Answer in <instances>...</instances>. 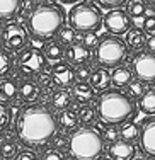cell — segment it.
Wrapping results in <instances>:
<instances>
[{
	"mask_svg": "<svg viewBox=\"0 0 155 160\" xmlns=\"http://www.w3.org/2000/svg\"><path fill=\"white\" fill-rule=\"evenodd\" d=\"M17 136L29 147H43L56 133V121L43 106H31L17 118Z\"/></svg>",
	"mask_w": 155,
	"mask_h": 160,
	"instance_id": "obj_1",
	"label": "cell"
},
{
	"mask_svg": "<svg viewBox=\"0 0 155 160\" xmlns=\"http://www.w3.org/2000/svg\"><path fill=\"white\" fill-rule=\"evenodd\" d=\"M137 111V104L130 94L121 92L119 89L104 90L97 99V114L104 123L121 124L130 119Z\"/></svg>",
	"mask_w": 155,
	"mask_h": 160,
	"instance_id": "obj_2",
	"label": "cell"
},
{
	"mask_svg": "<svg viewBox=\"0 0 155 160\" xmlns=\"http://www.w3.org/2000/svg\"><path fill=\"white\" fill-rule=\"evenodd\" d=\"M65 22V12L58 5L53 3H41L28 17V26L31 34L36 39H51L55 34L60 32Z\"/></svg>",
	"mask_w": 155,
	"mask_h": 160,
	"instance_id": "obj_3",
	"label": "cell"
},
{
	"mask_svg": "<svg viewBox=\"0 0 155 160\" xmlns=\"http://www.w3.org/2000/svg\"><path fill=\"white\" fill-rule=\"evenodd\" d=\"M68 150L73 160H97L102 155L104 138L92 128H80L70 136Z\"/></svg>",
	"mask_w": 155,
	"mask_h": 160,
	"instance_id": "obj_4",
	"label": "cell"
},
{
	"mask_svg": "<svg viewBox=\"0 0 155 160\" xmlns=\"http://www.w3.org/2000/svg\"><path fill=\"white\" fill-rule=\"evenodd\" d=\"M96 62L104 68H114L128 56V44L116 34H108L99 39L96 46Z\"/></svg>",
	"mask_w": 155,
	"mask_h": 160,
	"instance_id": "obj_5",
	"label": "cell"
},
{
	"mask_svg": "<svg viewBox=\"0 0 155 160\" xmlns=\"http://www.w3.org/2000/svg\"><path fill=\"white\" fill-rule=\"evenodd\" d=\"M68 21L75 31L85 34V32H96L101 28V24H102L104 16L99 7L82 2L78 5L72 7L70 14H68Z\"/></svg>",
	"mask_w": 155,
	"mask_h": 160,
	"instance_id": "obj_6",
	"label": "cell"
},
{
	"mask_svg": "<svg viewBox=\"0 0 155 160\" xmlns=\"http://www.w3.org/2000/svg\"><path fill=\"white\" fill-rule=\"evenodd\" d=\"M106 31L109 34H126L131 29V16L128 14V10H123L121 7L118 9H109V12H106L104 21H102Z\"/></svg>",
	"mask_w": 155,
	"mask_h": 160,
	"instance_id": "obj_7",
	"label": "cell"
},
{
	"mask_svg": "<svg viewBox=\"0 0 155 160\" xmlns=\"http://www.w3.org/2000/svg\"><path fill=\"white\" fill-rule=\"evenodd\" d=\"M133 75L143 82H155V53L140 51L133 60Z\"/></svg>",
	"mask_w": 155,
	"mask_h": 160,
	"instance_id": "obj_8",
	"label": "cell"
},
{
	"mask_svg": "<svg viewBox=\"0 0 155 160\" xmlns=\"http://www.w3.org/2000/svg\"><path fill=\"white\" fill-rule=\"evenodd\" d=\"M46 55L38 48H28L19 55V68L29 73H43V70L46 68Z\"/></svg>",
	"mask_w": 155,
	"mask_h": 160,
	"instance_id": "obj_9",
	"label": "cell"
},
{
	"mask_svg": "<svg viewBox=\"0 0 155 160\" xmlns=\"http://www.w3.org/2000/svg\"><path fill=\"white\" fill-rule=\"evenodd\" d=\"M2 41L3 46L10 51H19L26 46L28 43V32L24 31L21 24L12 22V24H7L2 31Z\"/></svg>",
	"mask_w": 155,
	"mask_h": 160,
	"instance_id": "obj_10",
	"label": "cell"
},
{
	"mask_svg": "<svg viewBox=\"0 0 155 160\" xmlns=\"http://www.w3.org/2000/svg\"><path fill=\"white\" fill-rule=\"evenodd\" d=\"M108 153L112 160H133L135 153H137V147H135L133 142H128V140L121 138L111 143Z\"/></svg>",
	"mask_w": 155,
	"mask_h": 160,
	"instance_id": "obj_11",
	"label": "cell"
},
{
	"mask_svg": "<svg viewBox=\"0 0 155 160\" xmlns=\"http://www.w3.org/2000/svg\"><path fill=\"white\" fill-rule=\"evenodd\" d=\"M51 78L62 89H67L68 85H72L75 80V70L72 68L70 63H62L58 62L55 67L51 68Z\"/></svg>",
	"mask_w": 155,
	"mask_h": 160,
	"instance_id": "obj_12",
	"label": "cell"
},
{
	"mask_svg": "<svg viewBox=\"0 0 155 160\" xmlns=\"http://www.w3.org/2000/svg\"><path fill=\"white\" fill-rule=\"evenodd\" d=\"M140 143L145 153L155 157V118L143 123L140 129Z\"/></svg>",
	"mask_w": 155,
	"mask_h": 160,
	"instance_id": "obj_13",
	"label": "cell"
},
{
	"mask_svg": "<svg viewBox=\"0 0 155 160\" xmlns=\"http://www.w3.org/2000/svg\"><path fill=\"white\" fill-rule=\"evenodd\" d=\"M65 55H67V62L70 65L78 67V65H85L90 60V48L85 46L84 43H73L67 48Z\"/></svg>",
	"mask_w": 155,
	"mask_h": 160,
	"instance_id": "obj_14",
	"label": "cell"
},
{
	"mask_svg": "<svg viewBox=\"0 0 155 160\" xmlns=\"http://www.w3.org/2000/svg\"><path fill=\"white\" fill-rule=\"evenodd\" d=\"M41 83L39 82H34V80H26L22 82L21 89H19V99L22 102H34L38 101L41 94Z\"/></svg>",
	"mask_w": 155,
	"mask_h": 160,
	"instance_id": "obj_15",
	"label": "cell"
},
{
	"mask_svg": "<svg viewBox=\"0 0 155 160\" xmlns=\"http://www.w3.org/2000/svg\"><path fill=\"white\" fill-rule=\"evenodd\" d=\"M90 85L94 87L96 90L99 92H104V90L109 89V85L112 83L111 80V73L102 67V68H97V70H92V75H90Z\"/></svg>",
	"mask_w": 155,
	"mask_h": 160,
	"instance_id": "obj_16",
	"label": "cell"
},
{
	"mask_svg": "<svg viewBox=\"0 0 155 160\" xmlns=\"http://www.w3.org/2000/svg\"><path fill=\"white\" fill-rule=\"evenodd\" d=\"M94 89L90 83H85V82H77V85H73V99L82 106H87L90 101L94 99Z\"/></svg>",
	"mask_w": 155,
	"mask_h": 160,
	"instance_id": "obj_17",
	"label": "cell"
},
{
	"mask_svg": "<svg viewBox=\"0 0 155 160\" xmlns=\"http://www.w3.org/2000/svg\"><path fill=\"white\" fill-rule=\"evenodd\" d=\"M111 80H112V85L121 89V87H128L130 82L133 80V73L128 67H114V70L111 72Z\"/></svg>",
	"mask_w": 155,
	"mask_h": 160,
	"instance_id": "obj_18",
	"label": "cell"
},
{
	"mask_svg": "<svg viewBox=\"0 0 155 160\" xmlns=\"http://www.w3.org/2000/svg\"><path fill=\"white\" fill-rule=\"evenodd\" d=\"M145 31L138 28H133L126 32V44L131 51H140L142 48H145Z\"/></svg>",
	"mask_w": 155,
	"mask_h": 160,
	"instance_id": "obj_19",
	"label": "cell"
},
{
	"mask_svg": "<svg viewBox=\"0 0 155 160\" xmlns=\"http://www.w3.org/2000/svg\"><path fill=\"white\" fill-rule=\"evenodd\" d=\"M78 114L75 112V109H63L62 112H60V118H58V121H60V126H62L63 131H72L75 126L78 124Z\"/></svg>",
	"mask_w": 155,
	"mask_h": 160,
	"instance_id": "obj_20",
	"label": "cell"
},
{
	"mask_svg": "<svg viewBox=\"0 0 155 160\" xmlns=\"http://www.w3.org/2000/svg\"><path fill=\"white\" fill-rule=\"evenodd\" d=\"M17 94H19L17 85L10 78H2L0 80V102L14 101V97H16Z\"/></svg>",
	"mask_w": 155,
	"mask_h": 160,
	"instance_id": "obj_21",
	"label": "cell"
},
{
	"mask_svg": "<svg viewBox=\"0 0 155 160\" xmlns=\"http://www.w3.org/2000/svg\"><path fill=\"white\" fill-rule=\"evenodd\" d=\"M138 108L143 114L153 116L155 114V89L147 90V92L138 99Z\"/></svg>",
	"mask_w": 155,
	"mask_h": 160,
	"instance_id": "obj_22",
	"label": "cell"
},
{
	"mask_svg": "<svg viewBox=\"0 0 155 160\" xmlns=\"http://www.w3.org/2000/svg\"><path fill=\"white\" fill-rule=\"evenodd\" d=\"M140 135V129L137 126L133 119H126L121 123V128H119V136L123 140H128V142H133L137 140V136Z\"/></svg>",
	"mask_w": 155,
	"mask_h": 160,
	"instance_id": "obj_23",
	"label": "cell"
},
{
	"mask_svg": "<svg viewBox=\"0 0 155 160\" xmlns=\"http://www.w3.org/2000/svg\"><path fill=\"white\" fill-rule=\"evenodd\" d=\"M44 55H46V58L50 60V62L58 63L60 60L63 58V55H65L63 44L60 43V41H51V43H48L46 48H44Z\"/></svg>",
	"mask_w": 155,
	"mask_h": 160,
	"instance_id": "obj_24",
	"label": "cell"
},
{
	"mask_svg": "<svg viewBox=\"0 0 155 160\" xmlns=\"http://www.w3.org/2000/svg\"><path fill=\"white\" fill-rule=\"evenodd\" d=\"M51 104H53V108L58 109V111L67 109V108L72 104V96H70V92H67L65 89L55 92V94H53V99H51Z\"/></svg>",
	"mask_w": 155,
	"mask_h": 160,
	"instance_id": "obj_25",
	"label": "cell"
},
{
	"mask_svg": "<svg viewBox=\"0 0 155 160\" xmlns=\"http://www.w3.org/2000/svg\"><path fill=\"white\" fill-rule=\"evenodd\" d=\"M21 0H0V19H10L19 10Z\"/></svg>",
	"mask_w": 155,
	"mask_h": 160,
	"instance_id": "obj_26",
	"label": "cell"
},
{
	"mask_svg": "<svg viewBox=\"0 0 155 160\" xmlns=\"http://www.w3.org/2000/svg\"><path fill=\"white\" fill-rule=\"evenodd\" d=\"M128 14L133 19H140L147 14L145 0H128Z\"/></svg>",
	"mask_w": 155,
	"mask_h": 160,
	"instance_id": "obj_27",
	"label": "cell"
},
{
	"mask_svg": "<svg viewBox=\"0 0 155 160\" xmlns=\"http://www.w3.org/2000/svg\"><path fill=\"white\" fill-rule=\"evenodd\" d=\"M58 41L62 44H67V46H70V44H73V43H77V34H75V29L68 28V26H63L62 29H60V32H58Z\"/></svg>",
	"mask_w": 155,
	"mask_h": 160,
	"instance_id": "obj_28",
	"label": "cell"
},
{
	"mask_svg": "<svg viewBox=\"0 0 155 160\" xmlns=\"http://www.w3.org/2000/svg\"><path fill=\"white\" fill-rule=\"evenodd\" d=\"M145 92H147V85H145V82L140 80V78H133L130 82V85H128V94L133 99H140Z\"/></svg>",
	"mask_w": 155,
	"mask_h": 160,
	"instance_id": "obj_29",
	"label": "cell"
},
{
	"mask_svg": "<svg viewBox=\"0 0 155 160\" xmlns=\"http://www.w3.org/2000/svg\"><path fill=\"white\" fill-rule=\"evenodd\" d=\"M0 155H2L3 160H12L17 155V147L12 140H5L0 147Z\"/></svg>",
	"mask_w": 155,
	"mask_h": 160,
	"instance_id": "obj_30",
	"label": "cell"
},
{
	"mask_svg": "<svg viewBox=\"0 0 155 160\" xmlns=\"http://www.w3.org/2000/svg\"><path fill=\"white\" fill-rule=\"evenodd\" d=\"M96 109L94 108H90V106H84V108L78 111V118H80V121L84 124H90V123H94L96 121Z\"/></svg>",
	"mask_w": 155,
	"mask_h": 160,
	"instance_id": "obj_31",
	"label": "cell"
},
{
	"mask_svg": "<svg viewBox=\"0 0 155 160\" xmlns=\"http://www.w3.org/2000/svg\"><path fill=\"white\" fill-rule=\"evenodd\" d=\"M90 75H92V68L87 67V65H78L77 70H75V78H77L78 82H85V80H89Z\"/></svg>",
	"mask_w": 155,
	"mask_h": 160,
	"instance_id": "obj_32",
	"label": "cell"
},
{
	"mask_svg": "<svg viewBox=\"0 0 155 160\" xmlns=\"http://www.w3.org/2000/svg\"><path fill=\"white\" fill-rule=\"evenodd\" d=\"M36 9V5H34V2L32 0H22L21 3H19V14H21L22 17L24 16H31V12Z\"/></svg>",
	"mask_w": 155,
	"mask_h": 160,
	"instance_id": "obj_33",
	"label": "cell"
},
{
	"mask_svg": "<svg viewBox=\"0 0 155 160\" xmlns=\"http://www.w3.org/2000/svg\"><path fill=\"white\" fill-rule=\"evenodd\" d=\"M142 29L147 34H155V14H148V16L143 19Z\"/></svg>",
	"mask_w": 155,
	"mask_h": 160,
	"instance_id": "obj_34",
	"label": "cell"
},
{
	"mask_svg": "<svg viewBox=\"0 0 155 160\" xmlns=\"http://www.w3.org/2000/svg\"><path fill=\"white\" fill-rule=\"evenodd\" d=\"M43 160H65V155L60 152V148L51 147V148H48V150L44 152Z\"/></svg>",
	"mask_w": 155,
	"mask_h": 160,
	"instance_id": "obj_35",
	"label": "cell"
},
{
	"mask_svg": "<svg viewBox=\"0 0 155 160\" xmlns=\"http://www.w3.org/2000/svg\"><path fill=\"white\" fill-rule=\"evenodd\" d=\"M102 138L106 140V142H111V143L116 142V140L119 138V129L116 128V126H106Z\"/></svg>",
	"mask_w": 155,
	"mask_h": 160,
	"instance_id": "obj_36",
	"label": "cell"
},
{
	"mask_svg": "<svg viewBox=\"0 0 155 160\" xmlns=\"http://www.w3.org/2000/svg\"><path fill=\"white\" fill-rule=\"evenodd\" d=\"M68 140L70 138H67L65 133H55V135H53V138H51V145L55 148H63V147H67V145H68Z\"/></svg>",
	"mask_w": 155,
	"mask_h": 160,
	"instance_id": "obj_37",
	"label": "cell"
},
{
	"mask_svg": "<svg viewBox=\"0 0 155 160\" xmlns=\"http://www.w3.org/2000/svg\"><path fill=\"white\" fill-rule=\"evenodd\" d=\"M10 65H12V62H10V56L7 55L5 51H2L0 49V75L7 73L10 68Z\"/></svg>",
	"mask_w": 155,
	"mask_h": 160,
	"instance_id": "obj_38",
	"label": "cell"
},
{
	"mask_svg": "<svg viewBox=\"0 0 155 160\" xmlns=\"http://www.w3.org/2000/svg\"><path fill=\"white\" fill-rule=\"evenodd\" d=\"M14 160H38V157H36V153L32 150L24 148V150L17 152V155L14 157Z\"/></svg>",
	"mask_w": 155,
	"mask_h": 160,
	"instance_id": "obj_39",
	"label": "cell"
},
{
	"mask_svg": "<svg viewBox=\"0 0 155 160\" xmlns=\"http://www.w3.org/2000/svg\"><path fill=\"white\" fill-rule=\"evenodd\" d=\"M128 0H99V3L104 9H118L123 3H126Z\"/></svg>",
	"mask_w": 155,
	"mask_h": 160,
	"instance_id": "obj_40",
	"label": "cell"
},
{
	"mask_svg": "<svg viewBox=\"0 0 155 160\" xmlns=\"http://www.w3.org/2000/svg\"><path fill=\"white\" fill-rule=\"evenodd\" d=\"M82 43H84L85 46L92 48V46H97V43H99V39H97L96 32H85V36H84V41H82Z\"/></svg>",
	"mask_w": 155,
	"mask_h": 160,
	"instance_id": "obj_41",
	"label": "cell"
},
{
	"mask_svg": "<svg viewBox=\"0 0 155 160\" xmlns=\"http://www.w3.org/2000/svg\"><path fill=\"white\" fill-rule=\"evenodd\" d=\"M9 119H10L9 111H7L3 106H0V131H2V129H5L7 123H9Z\"/></svg>",
	"mask_w": 155,
	"mask_h": 160,
	"instance_id": "obj_42",
	"label": "cell"
},
{
	"mask_svg": "<svg viewBox=\"0 0 155 160\" xmlns=\"http://www.w3.org/2000/svg\"><path fill=\"white\" fill-rule=\"evenodd\" d=\"M145 48H147V51H150V53H155V34H150V36L147 38Z\"/></svg>",
	"mask_w": 155,
	"mask_h": 160,
	"instance_id": "obj_43",
	"label": "cell"
},
{
	"mask_svg": "<svg viewBox=\"0 0 155 160\" xmlns=\"http://www.w3.org/2000/svg\"><path fill=\"white\" fill-rule=\"evenodd\" d=\"M39 83H41V85H44V87H48V89L51 87V80H50V77H48V75H41Z\"/></svg>",
	"mask_w": 155,
	"mask_h": 160,
	"instance_id": "obj_44",
	"label": "cell"
},
{
	"mask_svg": "<svg viewBox=\"0 0 155 160\" xmlns=\"http://www.w3.org/2000/svg\"><path fill=\"white\" fill-rule=\"evenodd\" d=\"M62 2H65V3H70V2H75V0H62Z\"/></svg>",
	"mask_w": 155,
	"mask_h": 160,
	"instance_id": "obj_45",
	"label": "cell"
},
{
	"mask_svg": "<svg viewBox=\"0 0 155 160\" xmlns=\"http://www.w3.org/2000/svg\"><path fill=\"white\" fill-rule=\"evenodd\" d=\"M148 160H155V157H152V155H150V158Z\"/></svg>",
	"mask_w": 155,
	"mask_h": 160,
	"instance_id": "obj_46",
	"label": "cell"
},
{
	"mask_svg": "<svg viewBox=\"0 0 155 160\" xmlns=\"http://www.w3.org/2000/svg\"><path fill=\"white\" fill-rule=\"evenodd\" d=\"M133 160H145V158H133Z\"/></svg>",
	"mask_w": 155,
	"mask_h": 160,
	"instance_id": "obj_47",
	"label": "cell"
},
{
	"mask_svg": "<svg viewBox=\"0 0 155 160\" xmlns=\"http://www.w3.org/2000/svg\"><path fill=\"white\" fill-rule=\"evenodd\" d=\"M0 32H2V28H0Z\"/></svg>",
	"mask_w": 155,
	"mask_h": 160,
	"instance_id": "obj_48",
	"label": "cell"
},
{
	"mask_svg": "<svg viewBox=\"0 0 155 160\" xmlns=\"http://www.w3.org/2000/svg\"><path fill=\"white\" fill-rule=\"evenodd\" d=\"M150 2H155V0H150Z\"/></svg>",
	"mask_w": 155,
	"mask_h": 160,
	"instance_id": "obj_49",
	"label": "cell"
},
{
	"mask_svg": "<svg viewBox=\"0 0 155 160\" xmlns=\"http://www.w3.org/2000/svg\"><path fill=\"white\" fill-rule=\"evenodd\" d=\"M104 160H108V158H104ZM111 160H112V158H111Z\"/></svg>",
	"mask_w": 155,
	"mask_h": 160,
	"instance_id": "obj_50",
	"label": "cell"
}]
</instances>
